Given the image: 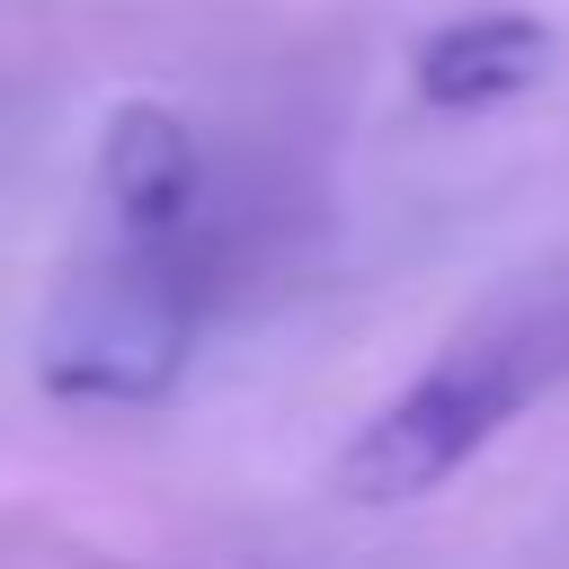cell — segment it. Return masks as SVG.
Listing matches in <instances>:
<instances>
[{"instance_id": "6da1fadb", "label": "cell", "mask_w": 569, "mask_h": 569, "mask_svg": "<svg viewBox=\"0 0 569 569\" xmlns=\"http://www.w3.org/2000/svg\"><path fill=\"white\" fill-rule=\"evenodd\" d=\"M560 329L551 320H507V329H480L462 347H445L418 382H400L365 427L356 445L338 453V489L356 507H409L427 498L436 480H453L560 365Z\"/></svg>"}, {"instance_id": "7a4b0ae2", "label": "cell", "mask_w": 569, "mask_h": 569, "mask_svg": "<svg viewBox=\"0 0 569 569\" xmlns=\"http://www.w3.org/2000/svg\"><path fill=\"white\" fill-rule=\"evenodd\" d=\"M196 276L178 258V240H142L124 231V249L89 258L53 311H44V347H36V373L53 400H107V409H133V400H160L187 365V338H196Z\"/></svg>"}, {"instance_id": "3957f363", "label": "cell", "mask_w": 569, "mask_h": 569, "mask_svg": "<svg viewBox=\"0 0 569 569\" xmlns=\"http://www.w3.org/2000/svg\"><path fill=\"white\" fill-rule=\"evenodd\" d=\"M196 178H204L196 133H187L169 107L124 98V107L107 116L98 187H107V204H116V222H124V231H142V240H178V231H187V213H196Z\"/></svg>"}, {"instance_id": "277c9868", "label": "cell", "mask_w": 569, "mask_h": 569, "mask_svg": "<svg viewBox=\"0 0 569 569\" xmlns=\"http://www.w3.org/2000/svg\"><path fill=\"white\" fill-rule=\"evenodd\" d=\"M542 62H551V36L533 18H453L418 44V98L471 116V107H498V98L533 89Z\"/></svg>"}]
</instances>
